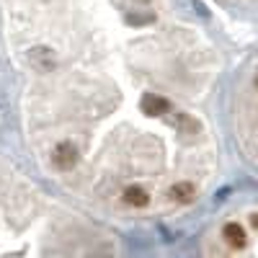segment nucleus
Instances as JSON below:
<instances>
[{"label":"nucleus","mask_w":258,"mask_h":258,"mask_svg":"<svg viewBox=\"0 0 258 258\" xmlns=\"http://www.w3.org/2000/svg\"><path fill=\"white\" fill-rule=\"evenodd\" d=\"M78 160H80V155H78V147L73 142H59L52 150V163L59 170H73L78 165Z\"/></svg>","instance_id":"obj_1"},{"label":"nucleus","mask_w":258,"mask_h":258,"mask_svg":"<svg viewBox=\"0 0 258 258\" xmlns=\"http://www.w3.org/2000/svg\"><path fill=\"white\" fill-rule=\"evenodd\" d=\"M194 197H197V188H194L191 181H178L168 188V199L176 202V204H191Z\"/></svg>","instance_id":"obj_2"},{"label":"nucleus","mask_w":258,"mask_h":258,"mask_svg":"<svg viewBox=\"0 0 258 258\" xmlns=\"http://www.w3.org/2000/svg\"><path fill=\"white\" fill-rule=\"evenodd\" d=\"M140 109L147 116H160V114L168 111V101L163 96H158V93H145L142 101H140Z\"/></svg>","instance_id":"obj_3"},{"label":"nucleus","mask_w":258,"mask_h":258,"mask_svg":"<svg viewBox=\"0 0 258 258\" xmlns=\"http://www.w3.org/2000/svg\"><path fill=\"white\" fill-rule=\"evenodd\" d=\"M121 199H124V204H129V207L142 209V207L150 204V194H147L142 186H126L124 194H121Z\"/></svg>","instance_id":"obj_4"},{"label":"nucleus","mask_w":258,"mask_h":258,"mask_svg":"<svg viewBox=\"0 0 258 258\" xmlns=\"http://www.w3.org/2000/svg\"><path fill=\"white\" fill-rule=\"evenodd\" d=\"M222 235H225V240H227L232 248H245V230H243L238 222H227L225 230H222Z\"/></svg>","instance_id":"obj_5"},{"label":"nucleus","mask_w":258,"mask_h":258,"mask_svg":"<svg viewBox=\"0 0 258 258\" xmlns=\"http://www.w3.org/2000/svg\"><path fill=\"white\" fill-rule=\"evenodd\" d=\"M31 62H34V68H39V70H52L54 68V57H52V52L47 47L31 49Z\"/></svg>","instance_id":"obj_6"},{"label":"nucleus","mask_w":258,"mask_h":258,"mask_svg":"<svg viewBox=\"0 0 258 258\" xmlns=\"http://www.w3.org/2000/svg\"><path fill=\"white\" fill-rule=\"evenodd\" d=\"M176 126L181 135H197L199 132V124L194 121L188 114H176Z\"/></svg>","instance_id":"obj_7"},{"label":"nucleus","mask_w":258,"mask_h":258,"mask_svg":"<svg viewBox=\"0 0 258 258\" xmlns=\"http://www.w3.org/2000/svg\"><path fill=\"white\" fill-rule=\"evenodd\" d=\"M250 222H253V227H258V214H253V217H250Z\"/></svg>","instance_id":"obj_8"},{"label":"nucleus","mask_w":258,"mask_h":258,"mask_svg":"<svg viewBox=\"0 0 258 258\" xmlns=\"http://www.w3.org/2000/svg\"><path fill=\"white\" fill-rule=\"evenodd\" d=\"M253 85H255V91H258V73L253 75Z\"/></svg>","instance_id":"obj_9"},{"label":"nucleus","mask_w":258,"mask_h":258,"mask_svg":"<svg viewBox=\"0 0 258 258\" xmlns=\"http://www.w3.org/2000/svg\"><path fill=\"white\" fill-rule=\"evenodd\" d=\"M135 3H150V0H135Z\"/></svg>","instance_id":"obj_10"}]
</instances>
